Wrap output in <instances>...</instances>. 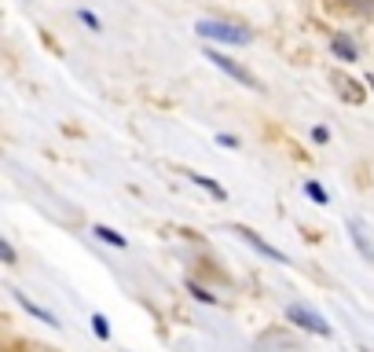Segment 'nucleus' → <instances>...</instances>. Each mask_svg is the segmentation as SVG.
I'll list each match as a JSON object with an SVG mask.
<instances>
[{
  "mask_svg": "<svg viewBox=\"0 0 374 352\" xmlns=\"http://www.w3.org/2000/svg\"><path fill=\"white\" fill-rule=\"evenodd\" d=\"M198 37H209V40H224V45H250V34L239 26H228V23H213V19H202L195 26Z\"/></svg>",
  "mask_w": 374,
  "mask_h": 352,
  "instance_id": "f257e3e1",
  "label": "nucleus"
},
{
  "mask_svg": "<svg viewBox=\"0 0 374 352\" xmlns=\"http://www.w3.org/2000/svg\"><path fill=\"white\" fill-rule=\"evenodd\" d=\"M206 59L213 62V67H220L224 73H228V78H235L239 84H246V89H253V92H261V81L253 78V73L246 70V67H239V62H235V59H228V56H224V51H206Z\"/></svg>",
  "mask_w": 374,
  "mask_h": 352,
  "instance_id": "f03ea898",
  "label": "nucleus"
},
{
  "mask_svg": "<svg viewBox=\"0 0 374 352\" xmlns=\"http://www.w3.org/2000/svg\"><path fill=\"white\" fill-rule=\"evenodd\" d=\"M286 319H290L294 327H305V330H312V334L330 338V323L323 316H316L312 308H305V305H290V308H286Z\"/></svg>",
  "mask_w": 374,
  "mask_h": 352,
  "instance_id": "7ed1b4c3",
  "label": "nucleus"
},
{
  "mask_svg": "<svg viewBox=\"0 0 374 352\" xmlns=\"http://www.w3.org/2000/svg\"><path fill=\"white\" fill-rule=\"evenodd\" d=\"M235 235H242V239L250 242V246L257 250V253H264V257H272V261H279V264H286V253H279V250H275V246H268V242H264L261 235H253L250 228H242V224H239V228H235Z\"/></svg>",
  "mask_w": 374,
  "mask_h": 352,
  "instance_id": "20e7f679",
  "label": "nucleus"
},
{
  "mask_svg": "<svg viewBox=\"0 0 374 352\" xmlns=\"http://www.w3.org/2000/svg\"><path fill=\"white\" fill-rule=\"evenodd\" d=\"M330 81L338 84V95H341L345 103H352V106H360V103H363V89H360L356 81H349L345 73H330Z\"/></svg>",
  "mask_w": 374,
  "mask_h": 352,
  "instance_id": "39448f33",
  "label": "nucleus"
},
{
  "mask_svg": "<svg viewBox=\"0 0 374 352\" xmlns=\"http://www.w3.org/2000/svg\"><path fill=\"white\" fill-rule=\"evenodd\" d=\"M349 235H352V242H356V250L363 253V261L374 264V246H371V239H367V231H363L360 220H349Z\"/></svg>",
  "mask_w": 374,
  "mask_h": 352,
  "instance_id": "423d86ee",
  "label": "nucleus"
},
{
  "mask_svg": "<svg viewBox=\"0 0 374 352\" xmlns=\"http://www.w3.org/2000/svg\"><path fill=\"white\" fill-rule=\"evenodd\" d=\"M330 48H334V56H338V59H345V62H356V59H360V48L352 45V40H349L345 34L330 37Z\"/></svg>",
  "mask_w": 374,
  "mask_h": 352,
  "instance_id": "0eeeda50",
  "label": "nucleus"
},
{
  "mask_svg": "<svg viewBox=\"0 0 374 352\" xmlns=\"http://www.w3.org/2000/svg\"><path fill=\"white\" fill-rule=\"evenodd\" d=\"M15 301H19V305H23V308H26V312H30V316H37V319H40V323H48V327H59V319H56V316H51V312H45V308H40V305H34V301H30V297H26V294H15Z\"/></svg>",
  "mask_w": 374,
  "mask_h": 352,
  "instance_id": "6e6552de",
  "label": "nucleus"
},
{
  "mask_svg": "<svg viewBox=\"0 0 374 352\" xmlns=\"http://www.w3.org/2000/svg\"><path fill=\"white\" fill-rule=\"evenodd\" d=\"M92 235H100L103 242H110V246H117V250L125 246V235H117L114 228H106V224H95V228H92Z\"/></svg>",
  "mask_w": 374,
  "mask_h": 352,
  "instance_id": "1a4fd4ad",
  "label": "nucleus"
},
{
  "mask_svg": "<svg viewBox=\"0 0 374 352\" xmlns=\"http://www.w3.org/2000/svg\"><path fill=\"white\" fill-rule=\"evenodd\" d=\"M191 180H195L198 187H206L209 195H217V198H228V195H224V187H220V184H213V180H206V176H191Z\"/></svg>",
  "mask_w": 374,
  "mask_h": 352,
  "instance_id": "9d476101",
  "label": "nucleus"
},
{
  "mask_svg": "<svg viewBox=\"0 0 374 352\" xmlns=\"http://www.w3.org/2000/svg\"><path fill=\"white\" fill-rule=\"evenodd\" d=\"M92 330H95V334H100L103 341L110 338V323H106V316H92Z\"/></svg>",
  "mask_w": 374,
  "mask_h": 352,
  "instance_id": "9b49d317",
  "label": "nucleus"
},
{
  "mask_svg": "<svg viewBox=\"0 0 374 352\" xmlns=\"http://www.w3.org/2000/svg\"><path fill=\"white\" fill-rule=\"evenodd\" d=\"M187 290H191V294H195V297H198V301H206V305H213V301H217V297H213L209 290H202V286H198V283H187Z\"/></svg>",
  "mask_w": 374,
  "mask_h": 352,
  "instance_id": "f8f14e48",
  "label": "nucleus"
},
{
  "mask_svg": "<svg viewBox=\"0 0 374 352\" xmlns=\"http://www.w3.org/2000/svg\"><path fill=\"white\" fill-rule=\"evenodd\" d=\"M0 257H4V264H15V246H12V242H0Z\"/></svg>",
  "mask_w": 374,
  "mask_h": 352,
  "instance_id": "ddd939ff",
  "label": "nucleus"
},
{
  "mask_svg": "<svg viewBox=\"0 0 374 352\" xmlns=\"http://www.w3.org/2000/svg\"><path fill=\"white\" fill-rule=\"evenodd\" d=\"M305 191H308V198H316V202H323V206H327V191L319 187V184H308Z\"/></svg>",
  "mask_w": 374,
  "mask_h": 352,
  "instance_id": "4468645a",
  "label": "nucleus"
},
{
  "mask_svg": "<svg viewBox=\"0 0 374 352\" xmlns=\"http://www.w3.org/2000/svg\"><path fill=\"white\" fill-rule=\"evenodd\" d=\"M312 140H316V143H327V140H330V132L323 129V125H316V129H312Z\"/></svg>",
  "mask_w": 374,
  "mask_h": 352,
  "instance_id": "2eb2a0df",
  "label": "nucleus"
},
{
  "mask_svg": "<svg viewBox=\"0 0 374 352\" xmlns=\"http://www.w3.org/2000/svg\"><path fill=\"white\" fill-rule=\"evenodd\" d=\"M81 23H89L92 30H100V19H95V15H89V12H81Z\"/></svg>",
  "mask_w": 374,
  "mask_h": 352,
  "instance_id": "dca6fc26",
  "label": "nucleus"
},
{
  "mask_svg": "<svg viewBox=\"0 0 374 352\" xmlns=\"http://www.w3.org/2000/svg\"><path fill=\"white\" fill-rule=\"evenodd\" d=\"M217 140H220V147H231V151L239 147V140H235V136H217Z\"/></svg>",
  "mask_w": 374,
  "mask_h": 352,
  "instance_id": "f3484780",
  "label": "nucleus"
},
{
  "mask_svg": "<svg viewBox=\"0 0 374 352\" xmlns=\"http://www.w3.org/2000/svg\"><path fill=\"white\" fill-rule=\"evenodd\" d=\"M330 4H360V0H330Z\"/></svg>",
  "mask_w": 374,
  "mask_h": 352,
  "instance_id": "a211bd4d",
  "label": "nucleus"
}]
</instances>
